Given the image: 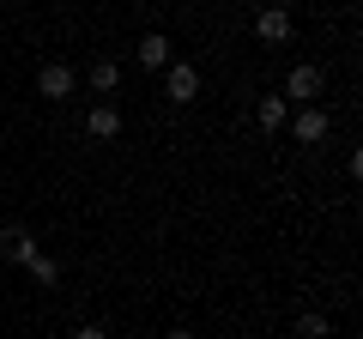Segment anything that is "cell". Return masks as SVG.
<instances>
[{"instance_id": "6da1fadb", "label": "cell", "mask_w": 363, "mask_h": 339, "mask_svg": "<svg viewBox=\"0 0 363 339\" xmlns=\"http://www.w3.org/2000/svg\"><path fill=\"white\" fill-rule=\"evenodd\" d=\"M79 91V73L67 61H43L37 67V97H49V104H67V97Z\"/></svg>"}, {"instance_id": "7a4b0ae2", "label": "cell", "mask_w": 363, "mask_h": 339, "mask_svg": "<svg viewBox=\"0 0 363 339\" xmlns=\"http://www.w3.org/2000/svg\"><path fill=\"white\" fill-rule=\"evenodd\" d=\"M164 97H169V104H194V97H200V73L188 61H169L164 67Z\"/></svg>"}, {"instance_id": "3957f363", "label": "cell", "mask_w": 363, "mask_h": 339, "mask_svg": "<svg viewBox=\"0 0 363 339\" xmlns=\"http://www.w3.org/2000/svg\"><path fill=\"white\" fill-rule=\"evenodd\" d=\"M321 91H327V73H321V67H291V79H285V104H315Z\"/></svg>"}, {"instance_id": "277c9868", "label": "cell", "mask_w": 363, "mask_h": 339, "mask_svg": "<svg viewBox=\"0 0 363 339\" xmlns=\"http://www.w3.org/2000/svg\"><path fill=\"white\" fill-rule=\"evenodd\" d=\"M0 255H6V261H18V267H25L30 255H37V236H30L25 224H6V230H0Z\"/></svg>"}, {"instance_id": "5b68a950", "label": "cell", "mask_w": 363, "mask_h": 339, "mask_svg": "<svg viewBox=\"0 0 363 339\" xmlns=\"http://www.w3.org/2000/svg\"><path fill=\"white\" fill-rule=\"evenodd\" d=\"M85 133H91V140H116V133H121V109H116V104L85 109Z\"/></svg>"}, {"instance_id": "8992f818", "label": "cell", "mask_w": 363, "mask_h": 339, "mask_svg": "<svg viewBox=\"0 0 363 339\" xmlns=\"http://www.w3.org/2000/svg\"><path fill=\"white\" fill-rule=\"evenodd\" d=\"M255 37L260 43H291V13L285 6H267V13L255 18Z\"/></svg>"}, {"instance_id": "52a82bcc", "label": "cell", "mask_w": 363, "mask_h": 339, "mask_svg": "<svg viewBox=\"0 0 363 339\" xmlns=\"http://www.w3.org/2000/svg\"><path fill=\"white\" fill-rule=\"evenodd\" d=\"M291 133H297L303 145H315V140H327V109H315V104H303V109H297V121H291Z\"/></svg>"}, {"instance_id": "ba28073f", "label": "cell", "mask_w": 363, "mask_h": 339, "mask_svg": "<svg viewBox=\"0 0 363 339\" xmlns=\"http://www.w3.org/2000/svg\"><path fill=\"white\" fill-rule=\"evenodd\" d=\"M176 61V49H169L164 30H152V37H140V67H169Z\"/></svg>"}, {"instance_id": "9c48e42d", "label": "cell", "mask_w": 363, "mask_h": 339, "mask_svg": "<svg viewBox=\"0 0 363 339\" xmlns=\"http://www.w3.org/2000/svg\"><path fill=\"white\" fill-rule=\"evenodd\" d=\"M255 121H260L267 133H279V128L291 121V104H285V97H260V104H255Z\"/></svg>"}, {"instance_id": "30bf717a", "label": "cell", "mask_w": 363, "mask_h": 339, "mask_svg": "<svg viewBox=\"0 0 363 339\" xmlns=\"http://www.w3.org/2000/svg\"><path fill=\"white\" fill-rule=\"evenodd\" d=\"M85 85H91V91H116V85H121V67H116V61H91Z\"/></svg>"}, {"instance_id": "8fae6325", "label": "cell", "mask_w": 363, "mask_h": 339, "mask_svg": "<svg viewBox=\"0 0 363 339\" xmlns=\"http://www.w3.org/2000/svg\"><path fill=\"white\" fill-rule=\"evenodd\" d=\"M25 273L37 279V285H61V267H55L49 255H30V261H25Z\"/></svg>"}, {"instance_id": "7c38bea8", "label": "cell", "mask_w": 363, "mask_h": 339, "mask_svg": "<svg viewBox=\"0 0 363 339\" xmlns=\"http://www.w3.org/2000/svg\"><path fill=\"white\" fill-rule=\"evenodd\" d=\"M303 339H333V327H327V315H303Z\"/></svg>"}, {"instance_id": "4fadbf2b", "label": "cell", "mask_w": 363, "mask_h": 339, "mask_svg": "<svg viewBox=\"0 0 363 339\" xmlns=\"http://www.w3.org/2000/svg\"><path fill=\"white\" fill-rule=\"evenodd\" d=\"M73 339H109V333H104V327H91V321H85V327H73Z\"/></svg>"}, {"instance_id": "5bb4252c", "label": "cell", "mask_w": 363, "mask_h": 339, "mask_svg": "<svg viewBox=\"0 0 363 339\" xmlns=\"http://www.w3.org/2000/svg\"><path fill=\"white\" fill-rule=\"evenodd\" d=\"M169 339H194V333H188V327H176V333H169Z\"/></svg>"}]
</instances>
